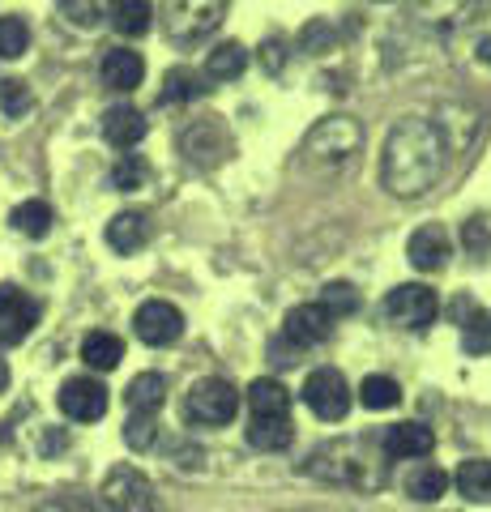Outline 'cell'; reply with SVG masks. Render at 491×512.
Returning <instances> with one entry per match:
<instances>
[{
    "label": "cell",
    "mask_w": 491,
    "mask_h": 512,
    "mask_svg": "<svg viewBox=\"0 0 491 512\" xmlns=\"http://www.w3.org/2000/svg\"><path fill=\"white\" fill-rule=\"evenodd\" d=\"M445 137L440 128L423 116H406L389 128L385 150H380V184L393 197H419L427 192L440 171H445Z\"/></svg>",
    "instance_id": "obj_1"
},
{
    "label": "cell",
    "mask_w": 491,
    "mask_h": 512,
    "mask_svg": "<svg viewBox=\"0 0 491 512\" xmlns=\"http://www.w3.org/2000/svg\"><path fill=\"white\" fill-rule=\"evenodd\" d=\"M304 470L312 478H321V483L355 487V491H376L385 483V461H380L376 444L368 440H334V444L312 448Z\"/></svg>",
    "instance_id": "obj_2"
},
{
    "label": "cell",
    "mask_w": 491,
    "mask_h": 512,
    "mask_svg": "<svg viewBox=\"0 0 491 512\" xmlns=\"http://www.w3.org/2000/svg\"><path fill=\"white\" fill-rule=\"evenodd\" d=\"M227 18V0H163V30L176 43L210 39Z\"/></svg>",
    "instance_id": "obj_3"
},
{
    "label": "cell",
    "mask_w": 491,
    "mask_h": 512,
    "mask_svg": "<svg viewBox=\"0 0 491 512\" xmlns=\"http://www.w3.org/2000/svg\"><path fill=\"white\" fill-rule=\"evenodd\" d=\"M363 146V128L351 116H329L308 133L304 141V163L312 167H338Z\"/></svg>",
    "instance_id": "obj_4"
},
{
    "label": "cell",
    "mask_w": 491,
    "mask_h": 512,
    "mask_svg": "<svg viewBox=\"0 0 491 512\" xmlns=\"http://www.w3.org/2000/svg\"><path fill=\"white\" fill-rule=\"evenodd\" d=\"M235 410H240V389L227 376H205L184 397V414L201 427H223L235 419Z\"/></svg>",
    "instance_id": "obj_5"
},
{
    "label": "cell",
    "mask_w": 491,
    "mask_h": 512,
    "mask_svg": "<svg viewBox=\"0 0 491 512\" xmlns=\"http://www.w3.org/2000/svg\"><path fill=\"white\" fill-rule=\"evenodd\" d=\"M99 495H103L107 512H163L154 483H150V478L141 474L137 466H116V470H107Z\"/></svg>",
    "instance_id": "obj_6"
},
{
    "label": "cell",
    "mask_w": 491,
    "mask_h": 512,
    "mask_svg": "<svg viewBox=\"0 0 491 512\" xmlns=\"http://www.w3.org/2000/svg\"><path fill=\"white\" fill-rule=\"evenodd\" d=\"M304 402L321 423H342L351 414V384L338 367H316L304 380Z\"/></svg>",
    "instance_id": "obj_7"
},
{
    "label": "cell",
    "mask_w": 491,
    "mask_h": 512,
    "mask_svg": "<svg viewBox=\"0 0 491 512\" xmlns=\"http://www.w3.org/2000/svg\"><path fill=\"white\" fill-rule=\"evenodd\" d=\"M385 312L393 325H402V329H427L436 320L440 312V299L432 286H423V282H402V286H393V291L385 295Z\"/></svg>",
    "instance_id": "obj_8"
},
{
    "label": "cell",
    "mask_w": 491,
    "mask_h": 512,
    "mask_svg": "<svg viewBox=\"0 0 491 512\" xmlns=\"http://www.w3.org/2000/svg\"><path fill=\"white\" fill-rule=\"evenodd\" d=\"M180 150L188 163L197 167H218L231 150V137L223 133V124H218V116H205V120H193L180 133Z\"/></svg>",
    "instance_id": "obj_9"
},
{
    "label": "cell",
    "mask_w": 491,
    "mask_h": 512,
    "mask_svg": "<svg viewBox=\"0 0 491 512\" xmlns=\"http://www.w3.org/2000/svg\"><path fill=\"white\" fill-rule=\"evenodd\" d=\"M133 329L146 346H171V342H180V333H184V312L167 299H146L133 316Z\"/></svg>",
    "instance_id": "obj_10"
},
{
    "label": "cell",
    "mask_w": 491,
    "mask_h": 512,
    "mask_svg": "<svg viewBox=\"0 0 491 512\" xmlns=\"http://www.w3.org/2000/svg\"><path fill=\"white\" fill-rule=\"evenodd\" d=\"M39 325V299L18 286H0V346H18Z\"/></svg>",
    "instance_id": "obj_11"
},
{
    "label": "cell",
    "mask_w": 491,
    "mask_h": 512,
    "mask_svg": "<svg viewBox=\"0 0 491 512\" xmlns=\"http://www.w3.org/2000/svg\"><path fill=\"white\" fill-rule=\"evenodd\" d=\"M60 410L73 423H99L107 414V389L90 376H73L60 384Z\"/></svg>",
    "instance_id": "obj_12"
},
{
    "label": "cell",
    "mask_w": 491,
    "mask_h": 512,
    "mask_svg": "<svg viewBox=\"0 0 491 512\" xmlns=\"http://www.w3.org/2000/svg\"><path fill=\"white\" fill-rule=\"evenodd\" d=\"M287 342L299 350V346H321L329 333H334V316H329L321 303H299V308H291L287 316Z\"/></svg>",
    "instance_id": "obj_13"
},
{
    "label": "cell",
    "mask_w": 491,
    "mask_h": 512,
    "mask_svg": "<svg viewBox=\"0 0 491 512\" xmlns=\"http://www.w3.org/2000/svg\"><path fill=\"white\" fill-rule=\"evenodd\" d=\"M406 256H410V265H415L419 274H436V269H445L449 265V231L440 227V222L419 227L415 235H410Z\"/></svg>",
    "instance_id": "obj_14"
},
{
    "label": "cell",
    "mask_w": 491,
    "mask_h": 512,
    "mask_svg": "<svg viewBox=\"0 0 491 512\" xmlns=\"http://www.w3.org/2000/svg\"><path fill=\"white\" fill-rule=\"evenodd\" d=\"M107 244H112L120 256H133L150 244V218L141 210H124L107 222Z\"/></svg>",
    "instance_id": "obj_15"
},
{
    "label": "cell",
    "mask_w": 491,
    "mask_h": 512,
    "mask_svg": "<svg viewBox=\"0 0 491 512\" xmlns=\"http://www.w3.org/2000/svg\"><path fill=\"white\" fill-rule=\"evenodd\" d=\"M141 77H146V60H141L137 52H129V47H112V52L103 56V82L120 90V94H129L141 86Z\"/></svg>",
    "instance_id": "obj_16"
},
{
    "label": "cell",
    "mask_w": 491,
    "mask_h": 512,
    "mask_svg": "<svg viewBox=\"0 0 491 512\" xmlns=\"http://www.w3.org/2000/svg\"><path fill=\"white\" fill-rule=\"evenodd\" d=\"M432 444H436V436H432V427H423V423H398V427L385 431V440H380L385 457H427Z\"/></svg>",
    "instance_id": "obj_17"
},
{
    "label": "cell",
    "mask_w": 491,
    "mask_h": 512,
    "mask_svg": "<svg viewBox=\"0 0 491 512\" xmlns=\"http://www.w3.org/2000/svg\"><path fill=\"white\" fill-rule=\"evenodd\" d=\"M146 128H150L146 116H141L137 107H129V103H124V107H112V111L103 116V137L112 141L116 150H133L137 141L146 137Z\"/></svg>",
    "instance_id": "obj_18"
},
{
    "label": "cell",
    "mask_w": 491,
    "mask_h": 512,
    "mask_svg": "<svg viewBox=\"0 0 491 512\" xmlns=\"http://www.w3.org/2000/svg\"><path fill=\"white\" fill-rule=\"evenodd\" d=\"M248 406H252V419H291V393L278 380H252Z\"/></svg>",
    "instance_id": "obj_19"
},
{
    "label": "cell",
    "mask_w": 491,
    "mask_h": 512,
    "mask_svg": "<svg viewBox=\"0 0 491 512\" xmlns=\"http://www.w3.org/2000/svg\"><path fill=\"white\" fill-rule=\"evenodd\" d=\"M107 18H112V26L124 39H141L154 26V5L150 0H112V5H107Z\"/></svg>",
    "instance_id": "obj_20"
},
{
    "label": "cell",
    "mask_w": 491,
    "mask_h": 512,
    "mask_svg": "<svg viewBox=\"0 0 491 512\" xmlns=\"http://www.w3.org/2000/svg\"><path fill=\"white\" fill-rule=\"evenodd\" d=\"M124 402H129L133 414H158L167 402V380L158 372H141L129 380V389H124Z\"/></svg>",
    "instance_id": "obj_21"
},
{
    "label": "cell",
    "mask_w": 491,
    "mask_h": 512,
    "mask_svg": "<svg viewBox=\"0 0 491 512\" xmlns=\"http://www.w3.org/2000/svg\"><path fill=\"white\" fill-rule=\"evenodd\" d=\"M82 359L94 367V372H112V367H120V359H124V342L107 329H94L82 342Z\"/></svg>",
    "instance_id": "obj_22"
},
{
    "label": "cell",
    "mask_w": 491,
    "mask_h": 512,
    "mask_svg": "<svg viewBox=\"0 0 491 512\" xmlns=\"http://www.w3.org/2000/svg\"><path fill=\"white\" fill-rule=\"evenodd\" d=\"M291 440H295L291 419H252L248 427V444L261 448V453H282Z\"/></svg>",
    "instance_id": "obj_23"
},
{
    "label": "cell",
    "mask_w": 491,
    "mask_h": 512,
    "mask_svg": "<svg viewBox=\"0 0 491 512\" xmlns=\"http://www.w3.org/2000/svg\"><path fill=\"white\" fill-rule=\"evenodd\" d=\"M244 69H248V47L235 43V39L218 43L210 52V60H205V73L218 77V82H231V77H240Z\"/></svg>",
    "instance_id": "obj_24"
},
{
    "label": "cell",
    "mask_w": 491,
    "mask_h": 512,
    "mask_svg": "<svg viewBox=\"0 0 491 512\" xmlns=\"http://www.w3.org/2000/svg\"><path fill=\"white\" fill-rule=\"evenodd\" d=\"M457 487H462L466 500L491 504V461H483V457L462 461V470H457Z\"/></svg>",
    "instance_id": "obj_25"
},
{
    "label": "cell",
    "mask_w": 491,
    "mask_h": 512,
    "mask_svg": "<svg viewBox=\"0 0 491 512\" xmlns=\"http://www.w3.org/2000/svg\"><path fill=\"white\" fill-rule=\"evenodd\" d=\"M445 491H449V474L440 466H419L415 474L406 478V495H410V500H419V504H432Z\"/></svg>",
    "instance_id": "obj_26"
},
{
    "label": "cell",
    "mask_w": 491,
    "mask_h": 512,
    "mask_svg": "<svg viewBox=\"0 0 491 512\" xmlns=\"http://www.w3.org/2000/svg\"><path fill=\"white\" fill-rule=\"evenodd\" d=\"M13 227H18L22 235H30V239H43L47 231H52V205L47 201H22L18 210H13Z\"/></svg>",
    "instance_id": "obj_27"
},
{
    "label": "cell",
    "mask_w": 491,
    "mask_h": 512,
    "mask_svg": "<svg viewBox=\"0 0 491 512\" xmlns=\"http://www.w3.org/2000/svg\"><path fill=\"white\" fill-rule=\"evenodd\" d=\"M201 94H205V82L193 69H171L163 77V103H193Z\"/></svg>",
    "instance_id": "obj_28"
},
{
    "label": "cell",
    "mask_w": 491,
    "mask_h": 512,
    "mask_svg": "<svg viewBox=\"0 0 491 512\" xmlns=\"http://www.w3.org/2000/svg\"><path fill=\"white\" fill-rule=\"evenodd\" d=\"M359 397H363V406L368 410H393L402 402V389H398V380L393 376H368L363 380V389H359Z\"/></svg>",
    "instance_id": "obj_29"
},
{
    "label": "cell",
    "mask_w": 491,
    "mask_h": 512,
    "mask_svg": "<svg viewBox=\"0 0 491 512\" xmlns=\"http://www.w3.org/2000/svg\"><path fill=\"white\" fill-rule=\"evenodd\" d=\"M146 175H150L146 158H141V154H120V163L112 167V188L137 192V188H146Z\"/></svg>",
    "instance_id": "obj_30"
},
{
    "label": "cell",
    "mask_w": 491,
    "mask_h": 512,
    "mask_svg": "<svg viewBox=\"0 0 491 512\" xmlns=\"http://www.w3.org/2000/svg\"><path fill=\"white\" fill-rule=\"evenodd\" d=\"M462 342H466L470 355H491V316L483 308H474L462 320Z\"/></svg>",
    "instance_id": "obj_31"
},
{
    "label": "cell",
    "mask_w": 491,
    "mask_h": 512,
    "mask_svg": "<svg viewBox=\"0 0 491 512\" xmlns=\"http://www.w3.org/2000/svg\"><path fill=\"white\" fill-rule=\"evenodd\" d=\"M30 47V26L22 18H0V60H18Z\"/></svg>",
    "instance_id": "obj_32"
},
{
    "label": "cell",
    "mask_w": 491,
    "mask_h": 512,
    "mask_svg": "<svg viewBox=\"0 0 491 512\" xmlns=\"http://www.w3.org/2000/svg\"><path fill=\"white\" fill-rule=\"evenodd\" d=\"M316 303H321V308L338 320V316H351V312L359 308V295H355V286H351V282H329Z\"/></svg>",
    "instance_id": "obj_33"
},
{
    "label": "cell",
    "mask_w": 491,
    "mask_h": 512,
    "mask_svg": "<svg viewBox=\"0 0 491 512\" xmlns=\"http://www.w3.org/2000/svg\"><path fill=\"white\" fill-rule=\"evenodd\" d=\"M30 86L22 82V77H5V82H0V111H5L9 120H18V116H26L30 111Z\"/></svg>",
    "instance_id": "obj_34"
},
{
    "label": "cell",
    "mask_w": 491,
    "mask_h": 512,
    "mask_svg": "<svg viewBox=\"0 0 491 512\" xmlns=\"http://www.w3.org/2000/svg\"><path fill=\"white\" fill-rule=\"evenodd\" d=\"M124 440H129V448H137V453H146L158 440V414H133L129 427H124Z\"/></svg>",
    "instance_id": "obj_35"
},
{
    "label": "cell",
    "mask_w": 491,
    "mask_h": 512,
    "mask_svg": "<svg viewBox=\"0 0 491 512\" xmlns=\"http://www.w3.org/2000/svg\"><path fill=\"white\" fill-rule=\"evenodd\" d=\"M60 13H65L73 26H82V30H94L99 18H103L99 0H60Z\"/></svg>",
    "instance_id": "obj_36"
},
{
    "label": "cell",
    "mask_w": 491,
    "mask_h": 512,
    "mask_svg": "<svg viewBox=\"0 0 491 512\" xmlns=\"http://www.w3.org/2000/svg\"><path fill=\"white\" fill-rule=\"evenodd\" d=\"M462 244L470 252H487L491 248V214H474L470 222H462Z\"/></svg>",
    "instance_id": "obj_37"
},
{
    "label": "cell",
    "mask_w": 491,
    "mask_h": 512,
    "mask_svg": "<svg viewBox=\"0 0 491 512\" xmlns=\"http://www.w3.org/2000/svg\"><path fill=\"white\" fill-rule=\"evenodd\" d=\"M35 512H94L86 500H73V495H56V500H47V504H39Z\"/></svg>",
    "instance_id": "obj_38"
},
{
    "label": "cell",
    "mask_w": 491,
    "mask_h": 512,
    "mask_svg": "<svg viewBox=\"0 0 491 512\" xmlns=\"http://www.w3.org/2000/svg\"><path fill=\"white\" fill-rule=\"evenodd\" d=\"M321 43H334V30H329L325 22H312L304 30V47H308V52H321Z\"/></svg>",
    "instance_id": "obj_39"
},
{
    "label": "cell",
    "mask_w": 491,
    "mask_h": 512,
    "mask_svg": "<svg viewBox=\"0 0 491 512\" xmlns=\"http://www.w3.org/2000/svg\"><path fill=\"white\" fill-rule=\"evenodd\" d=\"M278 64H282V43L274 39V43H269V69H278Z\"/></svg>",
    "instance_id": "obj_40"
},
{
    "label": "cell",
    "mask_w": 491,
    "mask_h": 512,
    "mask_svg": "<svg viewBox=\"0 0 491 512\" xmlns=\"http://www.w3.org/2000/svg\"><path fill=\"white\" fill-rule=\"evenodd\" d=\"M479 60H483V64H491V35L479 43Z\"/></svg>",
    "instance_id": "obj_41"
},
{
    "label": "cell",
    "mask_w": 491,
    "mask_h": 512,
    "mask_svg": "<svg viewBox=\"0 0 491 512\" xmlns=\"http://www.w3.org/2000/svg\"><path fill=\"white\" fill-rule=\"evenodd\" d=\"M5 389H9V363L0 359V393H5Z\"/></svg>",
    "instance_id": "obj_42"
}]
</instances>
